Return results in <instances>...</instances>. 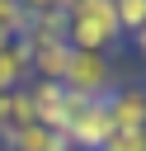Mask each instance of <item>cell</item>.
Segmentation results:
<instances>
[{
	"mask_svg": "<svg viewBox=\"0 0 146 151\" xmlns=\"http://www.w3.org/2000/svg\"><path fill=\"white\" fill-rule=\"evenodd\" d=\"M61 137L71 142V151H99V146L113 137L108 99H80V94H71V109H66V127H61Z\"/></svg>",
	"mask_w": 146,
	"mask_h": 151,
	"instance_id": "3",
	"label": "cell"
},
{
	"mask_svg": "<svg viewBox=\"0 0 146 151\" xmlns=\"http://www.w3.org/2000/svg\"><path fill=\"white\" fill-rule=\"evenodd\" d=\"M19 85H28V47H24V38L0 42V94H9Z\"/></svg>",
	"mask_w": 146,
	"mask_h": 151,
	"instance_id": "9",
	"label": "cell"
},
{
	"mask_svg": "<svg viewBox=\"0 0 146 151\" xmlns=\"http://www.w3.org/2000/svg\"><path fill=\"white\" fill-rule=\"evenodd\" d=\"M0 151H5V146H0Z\"/></svg>",
	"mask_w": 146,
	"mask_h": 151,
	"instance_id": "15",
	"label": "cell"
},
{
	"mask_svg": "<svg viewBox=\"0 0 146 151\" xmlns=\"http://www.w3.org/2000/svg\"><path fill=\"white\" fill-rule=\"evenodd\" d=\"M28 99H33V113L42 127L61 132L66 127V109H71V90L61 80H28Z\"/></svg>",
	"mask_w": 146,
	"mask_h": 151,
	"instance_id": "5",
	"label": "cell"
},
{
	"mask_svg": "<svg viewBox=\"0 0 146 151\" xmlns=\"http://www.w3.org/2000/svg\"><path fill=\"white\" fill-rule=\"evenodd\" d=\"M108 123H113V132H141L146 127V85H118L108 94Z\"/></svg>",
	"mask_w": 146,
	"mask_h": 151,
	"instance_id": "6",
	"label": "cell"
},
{
	"mask_svg": "<svg viewBox=\"0 0 146 151\" xmlns=\"http://www.w3.org/2000/svg\"><path fill=\"white\" fill-rule=\"evenodd\" d=\"M28 47V42H24ZM71 61V42H47V47H28V80H61Z\"/></svg>",
	"mask_w": 146,
	"mask_h": 151,
	"instance_id": "8",
	"label": "cell"
},
{
	"mask_svg": "<svg viewBox=\"0 0 146 151\" xmlns=\"http://www.w3.org/2000/svg\"><path fill=\"white\" fill-rule=\"evenodd\" d=\"M132 47H137V57L146 61V28H141V33H132Z\"/></svg>",
	"mask_w": 146,
	"mask_h": 151,
	"instance_id": "13",
	"label": "cell"
},
{
	"mask_svg": "<svg viewBox=\"0 0 146 151\" xmlns=\"http://www.w3.org/2000/svg\"><path fill=\"white\" fill-rule=\"evenodd\" d=\"M0 146H5V151H71V142H66L61 132L42 127V123H33V127H19V132L0 127Z\"/></svg>",
	"mask_w": 146,
	"mask_h": 151,
	"instance_id": "7",
	"label": "cell"
},
{
	"mask_svg": "<svg viewBox=\"0 0 146 151\" xmlns=\"http://www.w3.org/2000/svg\"><path fill=\"white\" fill-rule=\"evenodd\" d=\"M99 151H146V142H141V132H113Z\"/></svg>",
	"mask_w": 146,
	"mask_h": 151,
	"instance_id": "12",
	"label": "cell"
},
{
	"mask_svg": "<svg viewBox=\"0 0 146 151\" xmlns=\"http://www.w3.org/2000/svg\"><path fill=\"white\" fill-rule=\"evenodd\" d=\"M28 47H47V42H66V0H33L28 5V28H24Z\"/></svg>",
	"mask_w": 146,
	"mask_h": 151,
	"instance_id": "4",
	"label": "cell"
},
{
	"mask_svg": "<svg viewBox=\"0 0 146 151\" xmlns=\"http://www.w3.org/2000/svg\"><path fill=\"white\" fill-rule=\"evenodd\" d=\"M113 14H118L122 38H132V33L146 28V0H113Z\"/></svg>",
	"mask_w": 146,
	"mask_h": 151,
	"instance_id": "11",
	"label": "cell"
},
{
	"mask_svg": "<svg viewBox=\"0 0 146 151\" xmlns=\"http://www.w3.org/2000/svg\"><path fill=\"white\" fill-rule=\"evenodd\" d=\"M66 42L75 52H113L122 42L113 0H66Z\"/></svg>",
	"mask_w": 146,
	"mask_h": 151,
	"instance_id": "1",
	"label": "cell"
},
{
	"mask_svg": "<svg viewBox=\"0 0 146 151\" xmlns=\"http://www.w3.org/2000/svg\"><path fill=\"white\" fill-rule=\"evenodd\" d=\"M24 28H28V5H19V0H0V42L24 38Z\"/></svg>",
	"mask_w": 146,
	"mask_h": 151,
	"instance_id": "10",
	"label": "cell"
},
{
	"mask_svg": "<svg viewBox=\"0 0 146 151\" xmlns=\"http://www.w3.org/2000/svg\"><path fill=\"white\" fill-rule=\"evenodd\" d=\"M141 142H146V127H141Z\"/></svg>",
	"mask_w": 146,
	"mask_h": 151,
	"instance_id": "14",
	"label": "cell"
},
{
	"mask_svg": "<svg viewBox=\"0 0 146 151\" xmlns=\"http://www.w3.org/2000/svg\"><path fill=\"white\" fill-rule=\"evenodd\" d=\"M61 85L80 99H108L118 90V71H113V57L108 52H75L71 47V61H66V76Z\"/></svg>",
	"mask_w": 146,
	"mask_h": 151,
	"instance_id": "2",
	"label": "cell"
}]
</instances>
